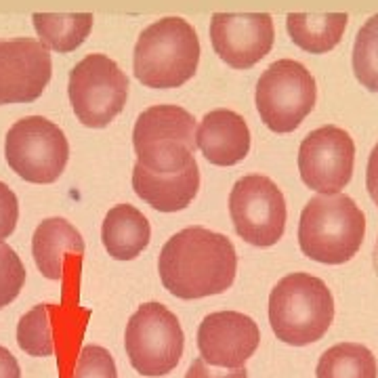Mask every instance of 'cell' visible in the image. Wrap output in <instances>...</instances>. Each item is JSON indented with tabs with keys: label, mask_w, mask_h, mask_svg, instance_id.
Masks as SVG:
<instances>
[{
	"label": "cell",
	"mask_w": 378,
	"mask_h": 378,
	"mask_svg": "<svg viewBox=\"0 0 378 378\" xmlns=\"http://www.w3.org/2000/svg\"><path fill=\"white\" fill-rule=\"evenodd\" d=\"M158 271L164 288L183 299H204L225 292L238 271L231 240L206 227H185L160 250Z\"/></svg>",
	"instance_id": "cell-1"
},
{
	"label": "cell",
	"mask_w": 378,
	"mask_h": 378,
	"mask_svg": "<svg viewBox=\"0 0 378 378\" xmlns=\"http://www.w3.org/2000/svg\"><path fill=\"white\" fill-rule=\"evenodd\" d=\"M366 236V215L347 194L313 196L299 221V246L305 257L324 265L351 261Z\"/></svg>",
	"instance_id": "cell-2"
},
{
	"label": "cell",
	"mask_w": 378,
	"mask_h": 378,
	"mask_svg": "<svg viewBox=\"0 0 378 378\" xmlns=\"http://www.w3.org/2000/svg\"><path fill=\"white\" fill-rule=\"evenodd\" d=\"M200 38L183 17H162L147 25L133 50L135 78L147 88H177L194 78Z\"/></svg>",
	"instance_id": "cell-3"
},
{
	"label": "cell",
	"mask_w": 378,
	"mask_h": 378,
	"mask_svg": "<svg viewBox=\"0 0 378 378\" xmlns=\"http://www.w3.org/2000/svg\"><path fill=\"white\" fill-rule=\"evenodd\" d=\"M335 322V299L324 280L297 271L282 278L269 297V324L278 341L305 347L318 343Z\"/></svg>",
	"instance_id": "cell-4"
},
{
	"label": "cell",
	"mask_w": 378,
	"mask_h": 378,
	"mask_svg": "<svg viewBox=\"0 0 378 378\" xmlns=\"http://www.w3.org/2000/svg\"><path fill=\"white\" fill-rule=\"evenodd\" d=\"M137 164L156 175H175L196 158V118L181 105H151L133 128Z\"/></svg>",
	"instance_id": "cell-5"
},
{
	"label": "cell",
	"mask_w": 378,
	"mask_h": 378,
	"mask_svg": "<svg viewBox=\"0 0 378 378\" xmlns=\"http://www.w3.org/2000/svg\"><path fill=\"white\" fill-rule=\"evenodd\" d=\"M318 86L313 74L295 59L274 61L257 82V109L274 133H292L313 112Z\"/></svg>",
	"instance_id": "cell-6"
},
{
	"label": "cell",
	"mask_w": 378,
	"mask_h": 378,
	"mask_svg": "<svg viewBox=\"0 0 378 378\" xmlns=\"http://www.w3.org/2000/svg\"><path fill=\"white\" fill-rule=\"evenodd\" d=\"M124 345L128 362L139 374L164 377L179 366L185 337L177 316L162 303L151 301L130 316Z\"/></svg>",
	"instance_id": "cell-7"
},
{
	"label": "cell",
	"mask_w": 378,
	"mask_h": 378,
	"mask_svg": "<svg viewBox=\"0 0 378 378\" xmlns=\"http://www.w3.org/2000/svg\"><path fill=\"white\" fill-rule=\"evenodd\" d=\"M67 95L76 118L84 126L103 128L124 109L128 78L114 59L90 53L72 67Z\"/></svg>",
	"instance_id": "cell-8"
},
{
	"label": "cell",
	"mask_w": 378,
	"mask_h": 378,
	"mask_svg": "<svg viewBox=\"0 0 378 378\" xmlns=\"http://www.w3.org/2000/svg\"><path fill=\"white\" fill-rule=\"evenodd\" d=\"M4 158L21 179L40 185L55 183L69 160V143L55 122L27 116L8 128Z\"/></svg>",
	"instance_id": "cell-9"
},
{
	"label": "cell",
	"mask_w": 378,
	"mask_h": 378,
	"mask_svg": "<svg viewBox=\"0 0 378 378\" xmlns=\"http://www.w3.org/2000/svg\"><path fill=\"white\" fill-rule=\"evenodd\" d=\"M229 215L244 242L267 248L282 240L288 210L282 189L269 177L246 175L229 194Z\"/></svg>",
	"instance_id": "cell-10"
},
{
	"label": "cell",
	"mask_w": 378,
	"mask_h": 378,
	"mask_svg": "<svg viewBox=\"0 0 378 378\" xmlns=\"http://www.w3.org/2000/svg\"><path fill=\"white\" fill-rule=\"evenodd\" d=\"M353 164L356 143L335 124L311 130L299 147L301 179L318 194H341L353 177Z\"/></svg>",
	"instance_id": "cell-11"
},
{
	"label": "cell",
	"mask_w": 378,
	"mask_h": 378,
	"mask_svg": "<svg viewBox=\"0 0 378 378\" xmlns=\"http://www.w3.org/2000/svg\"><path fill=\"white\" fill-rule=\"evenodd\" d=\"M276 40L269 13H215L210 42L215 53L234 69H248L269 55Z\"/></svg>",
	"instance_id": "cell-12"
},
{
	"label": "cell",
	"mask_w": 378,
	"mask_h": 378,
	"mask_svg": "<svg viewBox=\"0 0 378 378\" xmlns=\"http://www.w3.org/2000/svg\"><path fill=\"white\" fill-rule=\"evenodd\" d=\"M50 74V48L40 40H0V105L36 101L44 93Z\"/></svg>",
	"instance_id": "cell-13"
},
{
	"label": "cell",
	"mask_w": 378,
	"mask_h": 378,
	"mask_svg": "<svg viewBox=\"0 0 378 378\" xmlns=\"http://www.w3.org/2000/svg\"><path fill=\"white\" fill-rule=\"evenodd\" d=\"M261 343L259 326L238 311H217L202 320L198 328V349L206 364L215 368H244Z\"/></svg>",
	"instance_id": "cell-14"
},
{
	"label": "cell",
	"mask_w": 378,
	"mask_h": 378,
	"mask_svg": "<svg viewBox=\"0 0 378 378\" xmlns=\"http://www.w3.org/2000/svg\"><path fill=\"white\" fill-rule=\"evenodd\" d=\"M196 143L210 164L234 166L250 151V128L240 114L212 109L202 118L196 130Z\"/></svg>",
	"instance_id": "cell-15"
},
{
	"label": "cell",
	"mask_w": 378,
	"mask_h": 378,
	"mask_svg": "<svg viewBox=\"0 0 378 378\" xmlns=\"http://www.w3.org/2000/svg\"><path fill=\"white\" fill-rule=\"evenodd\" d=\"M133 189L143 202H147L151 208L160 212L183 210L194 202L200 189L198 162H194L189 168L175 175H156V173L145 170L141 164H135Z\"/></svg>",
	"instance_id": "cell-16"
},
{
	"label": "cell",
	"mask_w": 378,
	"mask_h": 378,
	"mask_svg": "<svg viewBox=\"0 0 378 378\" xmlns=\"http://www.w3.org/2000/svg\"><path fill=\"white\" fill-rule=\"evenodd\" d=\"M84 240L80 231L61 217L44 219L32 238V255L38 271L48 280H61L67 255H82Z\"/></svg>",
	"instance_id": "cell-17"
},
{
	"label": "cell",
	"mask_w": 378,
	"mask_h": 378,
	"mask_svg": "<svg viewBox=\"0 0 378 378\" xmlns=\"http://www.w3.org/2000/svg\"><path fill=\"white\" fill-rule=\"evenodd\" d=\"M151 227L149 221L130 204H118L109 208L103 219L101 240L105 250L116 261L137 259L149 244Z\"/></svg>",
	"instance_id": "cell-18"
},
{
	"label": "cell",
	"mask_w": 378,
	"mask_h": 378,
	"mask_svg": "<svg viewBox=\"0 0 378 378\" xmlns=\"http://www.w3.org/2000/svg\"><path fill=\"white\" fill-rule=\"evenodd\" d=\"M347 21V13H288L286 29L299 48L324 55L343 40Z\"/></svg>",
	"instance_id": "cell-19"
},
{
	"label": "cell",
	"mask_w": 378,
	"mask_h": 378,
	"mask_svg": "<svg viewBox=\"0 0 378 378\" xmlns=\"http://www.w3.org/2000/svg\"><path fill=\"white\" fill-rule=\"evenodd\" d=\"M32 21L40 42L59 53L76 50L93 29V13H34Z\"/></svg>",
	"instance_id": "cell-20"
},
{
	"label": "cell",
	"mask_w": 378,
	"mask_h": 378,
	"mask_svg": "<svg viewBox=\"0 0 378 378\" xmlns=\"http://www.w3.org/2000/svg\"><path fill=\"white\" fill-rule=\"evenodd\" d=\"M318 378H378L374 353L360 343H339L322 353Z\"/></svg>",
	"instance_id": "cell-21"
},
{
	"label": "cell",
	"mask_w": 378,
	"mask_h": 378,
	"mask_svg": "<svg viewBox=\"0 0 378 378\" xmlns=\"http://www.w3.org/2000/svg\"><path fill=\"white\" fill-rule=\"evenodd\" d=\"M57 305H36L17 324V345L21 351L34 358H48L57 351L55 341V318L59 316Z\"/></svg>",
	"instance_id": "cell-22"
},
{
	"label": "cell",
	"mask_w": 378,
	"mask_h": 378,
	"mask_svg": "<svg viewBox=\"0 0 378 378\" xmlns=\"http://www.w3.org/2000/svg\"><path fill=\"white\" fill-rule=\"evenodd\" d=\"M351 63L358 82L378 95V13L358 29Z\"/></svg>",
	"instance_id": "cell-23"
},
{
	"label": "cell",
	"mask_w": 378,
	"mask_h": 378,
	"mask_svg": "<svg viewBox=\"0 0 378 378\" xmlns=\"http://www.w3.org/2000/svg\"><path fill=\"white\" fill-rule=\"evenodd\" d=\"M25 284V267L17 252L0 242V309L13 303Z\"/></svg>",
	"instance_id": "cell-24"
},
{
	"label": "cell",
	"mask_w": 378,
	"mask_h": 378,
	"mask_svg": "<svg viewBox=\"0 0 378 378\" xmlns=\"http://www.w3.org/2000/svg\"><path fill=\"white\" fill-rule=\"evenodd\" d=\"M72 378H118L114 358L103 347L86 345L76 360Z\"/></svg>",
	"instance_id": "cell-25"
},
{
	"label": "cell",
	"mask_w": 378,
	"mask_h": 378,
	"mask_svg": "<svg viewBox=\"0 0 378 378\" xmlns=\"http://www.w3.org/2000/svg\"><path fill=\"white\" fill-rule=\"evenodd\" d=\"M17 219H19L17 196L13 194V189H8L6 183L0 181V242L15 231Z\"/></svg>",
	"instance_id": "cell-26"
},
{
	"label": "cell",
	"mask_w": 378,
	"mask_h": 378,
	"mask_svg": "<svg viewBox=\"0 0 378 378\" xmlns=\"http://www.w3.org/2000/svg\"><path fill=\"white\" fill-rule=\"evenodd\" d=\"M185 378H248V372H246V368H236V370L223 368V370H217L215 366H210L202 358H198L189 366Z\"/></svg>",
	"instance_id": "cell-27"
},
{
	"label": "cell",
	"mask_w": 378,
	"mask_h": 378,
	"mask_svg": "<svg viewBox=\"0 0 378 378\" xmlns=\"http://www.w3.org/2000/svg\"><path fill=\"white\" fill-rule=\"evenodd\" d=\"M366 189L372 198V202L378 206V143L372 147L366 168Z\"/></svg>",
	"instance_id": "cell-28"
},
{
	"label": "cell",
	"mask_w": 378,
	"mask_h": 378,
	"mask_svg": "<svg viewBox=\"0 0 378 378\" xmlns=\"http://www.w3.org/2000/svg\"><path fill=\"white\" fill-rule=\"evenodd\" d=\"M0 378H21V368L15 356L0 345Z\"/></svg>",
	"instance_id": "cell-29"
},
{
	"label": "cell",
	"mask_w": 378,
	"mask_h": 378,
	"mask_svg": "<svg viewBox=\"0 0 378 378\" xmlns=\"http://www.w3.org/2000/svg\"><path fill=\"white\" fill-rule=\"evenodd\" d=\"M372 261H374V271H377V276H378V240H377V244H374V255H372Z\"/></svg>",
	"instance_id": "cell-30"
}]
</instances>
